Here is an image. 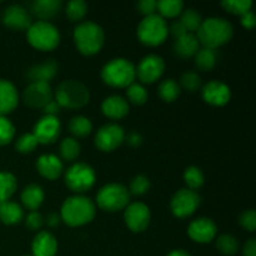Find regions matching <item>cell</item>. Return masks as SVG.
Here are the masks:
<instances>
[{"label":"cell","mask_w":256,"mask_h":256,"mask_svg":"<svg viewBox=\"0 0 256 256\" xmlns=\"http://www.w3.org/2000/svg\"><path fill=\"white\" fill-rule=\"evenodd\" d=\"M60 109H62L60 105L52 99V102H48V104L42 108V112H44V115H49V116H56L60 112Z\"/></svg>","instance_id":"cell-47"},{"label":"cell","mask_w":256,"mask_h":256,"mask_svg":"<svg viewBox=\"0 0 256 256\" xmlns=\"http://www.w3.org/2000/svg\"><path fill=\"white\" fill-rule=\"evenodd\" d=\"M32 256H55L58 252V242L49 232H38L32 244Z\"/></svg>","instance_id":"cell-20"},{"label":"cell","mask_w":256,"mask_h":256,"mask_svg":"<svg viewBox=\"0 0 256 256\" xmlns=\"http://www.w3.org/2000/svg\"><path fill=\"white\" fill-rule=\"evenodd\" d=\"M2 22L5 26L12 30H28L32 24V15L29 10L25 9L22 5H10L2 12Z\"/></svg>","instance_id":"cell-16"},{"label":"cell","mask_w":256,"mask_h":256,"mask_svg":"<svg viewBox=\"0 0 256 256\" xmlns=\"http://www.w3.org/2000/svg\"><path fill=\"white\" fill-rule=\"evenodd\" d=\"M216 50L202 48V49L198 50V52L195 54V65H196L202 72H210V70L216 65Z\"/></svg>","instance_id":"cell-28"},{"label":"cell","mask_w":256,"mask_h":256,"mask_svg":"<svg viewBox=\"0 0 256 256\" xmlns=\"http://www.w3.org/2000/svg\"><path fill=\"white\" fill-rule=\"evenodd\" d=\"M39 145L36 138L32 134H24L16 140V144H15V148L19 152H22V154H29V152H34L35 148Z\"/></svg>","instance_id":"cell-40"},{"label":"cell","mask_w":256,"mask_h":256,"mask_svg":"<svg viewBox=\"0 0 256 256\" xmlns=\"http://www.w3.org/2000/svg\"><path fill=\"white\" fill-rule=\"evenodd\" d=\"M95 182V172L90 165L78 162L65 172V184L72 192L82 194L92 189Z\"/></svg>","instance_id":"cell-9"},{"label":"cell","mask_w":256,"mask_h":256,"mask_svg":"<svg viewBox=\"0 0 256 256\" xmlns=\"http://www.w3.org/2000/svg\"><path fill=\"white\" fill-rule=\"evenodd\" d=\"M180 92V85L174 79H166L159 85V96L166 102H175L179 98Z\"/></svg>","instance_id":"cell-33"},{"label":"cell","mask_w":256,"mask_h":256,"mask_svg":"<svg viewBox=\"0 0 256 256\" xmlns=\"http://www.w3.org/2000/svg\"><path fill=\"white\" fill-rule=\"evenodd\" d=\"M222 6L228 12H232L234 15H244L245 12H250L252 6V2L250 0H225L222 2Z\"/></svg>","instance_id":"cell-38"},{"label":"cell","mask_w":256,"mask_h":256,"mask_svg":"<svg viewBox=\"0 0 256 256\" xmlns=\"http://www.w3.org/2000/svg\"><path fill=\"white\" fill-rule=\"evenodd\" d=\"M169 32H172V36H174L175 39H178V38H180V36H182V35L188 34L186 30H185V28L182 26V22H180L179 20H178V22H172V26L169 28Z\"/></svg>","instance_id":"cell-49"},{"label":"cell","mask_w":256,"mask_h":256,"mask_svg":"<svg viewBox=\"0 0 256 256\" xmlns=\"http://www.w3.org/2000/svg\"><path fill=\"white\" fill-rule=\"evenodd\" d=\"M234 29L228 20L222 18H208L202 20L196 32V38L202 48L216 50L232 40Z\"/></svg>","instance_id":"cell-1"},{"label":"cell","mask_w":256,"mask_h":256,"mask_svg":"<svg viewBox=\"0 0 256 256\" xmlns=\"http://www.w3.org/2000/svg\"><path fill=\"white\" fill-rule=\"evenodd\" d=\"M240 225L249 232H255L256 229V214L254 210H246L240 215Z\"/></svg>","instance_id":"cell-44"},{"label":"cell","mask_w":256,"mask_h":256,"mask_svg":"<svg viewBox=\"0 0 256 256\" xmlns=\"http://www.w3.org/2000/svg\"><path fill=\"white\" fill-rule=\"evenodd\" d=\"M44 192L42 188L36 184H30L22 190V202L26 209L30 212H36L40 206H42V202H44Z\"/></svg>","instance_id":"cell-26"},{"label":"cell","mask_w":256,"mask_h":256,"mask_svg":"<svg viewBox=\"0 0 256 256\" xmlns=\"http://www.w3.org/2000/svg\"><path fill=\"white\" fill-rule=\"evenodd\" d=\"M184 10V2L180 0H162V2H158L156 12H159L160 16L162 19L165 18H175L178 15L182 14Z\"/></svg>","instance_id":"cell-30"},{"label":"cell","mask_w":256,"mask_h":256,"mask_svg":"<svg viewBox=\"0 0 256 256\" xmlns=\"http://www.w3.org/2000/svg\"><path fill=\"white\" fill-rule=\"evenodd\" d=\"M240 22H242V26L246 28V29H250V30L254 29L255 22H256L254 12H252V10L248 12H245L244 15H242V19H240Z\"/></svg>","instance_id":"cell-48"},{"label":"cell","mask_w":256,"mask_h":256,"mask_svg":"<svg viewBox=\"0 0 256 256\" xmlns=\"http://www.w3.org/2000/svg\"><path fill=\"white\" fill-rule=\"evenodd\" d=\"M36 169L45 179L55 180L62 174V162L56 155L45 154L38 159Z\"/></svg>","instance_id":"cell-22"},{"label":"cell","mask_w":256,"mask_h":256,"mask_svg":"<svg viewBox=\"0 0 256 256\" xmlns=\"http://www.w3.org/2000/svg\"><path fill=\"white\" fill-rule=\"evenodd\" d=\"M180 84L184 88L185 90L190 92H194L196 90L200 89L202 86V79H200L199 75L194 72H184L180 78Z\"/></svg>","instance_id":"cell-42"},{"label":"cell","mask_w":256,"mask_h":256,"mask_svg":"<svg viewBox=\"0 0 256 256\" xmlns=\"http://www.w3.org/2000/svg\"><path fill=\"white\" fill-rule=\"evenodd\" d=\"M179 22L185 28L186 32L194 34L195 32H198L200 25H202V15L195 9H185L182 12V16H180Z\"/></svg>","instance_id":"cell-31"},{"label":"cell","mask_w":256,"mask_h":256,"mask_svg":"<svg viewBox=\"0 0 256 256\" xmlns=\"http://www.w3.org/2000/svg\"><path fill=\"white\" fill-rule=\"evenodd\" d=\"M55 102L60 108L79 109L85 106L90 100V92L86 85L78 80H65L55 92Z\"/></svg>","instance_id":"cell-5"},{"label":"cell","mask_w":256,"mask_h":256,"mask_svg":"<svg viewBox=\"0 0 256 256\" xmlns=\"http://www.w3.org/2000/svg\"><path fill=\"white\" fill-rule=\"evenodd\" d=\"M25 225L28 226V229L32 230V232L39 230L44 225V218H42V215L40 212H30L28 214L26 219H25Z\"/></svg>","instance_id":"cell-45"},{"label":"cell","mask_w":256,"mask_h":256,"mask_svg":"<svg viewBox=\"0 0 256 256\" xmlns=\"http://www.w3.org/2000/svg\"><path fill=\"white\" fill-rule=\"evenodd\" d=\"M126 140L132 146H135V148L139 146V145L142 142V138L140 136V134H138V132H130V134L128 135Z\"/></svg>","instance_id":"cell-52"},{"label":"cell","mask_w":256,"mask_h":256,"mask_svg":"<svg viewBox=\"0 0 256 256\" xmlns=\"http://www.w3.org/2000/svg\"><path fill=\"white\" fill-rule=\"evenodd\" d=\"M166 256H190L189 252H184V250H172V252H169Z\"/></svg>","instance_id":"cell-53"},{"label":"cell","mask_w":256,"mask_h":256,"mask_svg":"<svg viewBox=\"0 0 256 256\" xmlns=\"http://www.w3.org/2000/svg\"><path fill=\"white\" fill-rule=\"evenodd\" d=\"M95 212V204L89 198L75 195L65 200L60 212V218L69 226H82L94 219Z\"/></svg>","instance_id":"cell-2"},{"label":"cell","mask_w":256,"mask_h":256,"mask_svg":"<svg viewBox=\"0 0 256 256\" xmlns=\"http://www.w3.org/2000/svg\"><path fill=\"white\" fill-rule=\"evenodd\" d=\"M65 12L72 22H82L88 12V4L82 0H72L66 4Z\"/></svg>","instance_id":"cell-35"},{"label":"cell","mask_w":256,"mask_h":256,"mask_svg":"<svg viewBox=\"0 0 256 256\" xmlns=\"http://www.w3.org/2000/svg\"><path fill=\"white\" fill-rule=\"evenodd\" d=\"M150 210L142 202H132L125 208V224L132 232H142L146 230L150 222Z\"/></svg>","instance_id":"cell-14"},{"label":"cell","mask_w":256,"mask_h":256,"mask_svg":"<svg viewBox=\"0 0 256 256\" xmlns=\"http://www.w3.org/2000/svg\"><path fill=\"white\" fill-rule=\"evenodd\" d=\"M136 78L135 66L130 60L116 58L110 60L102 69V79L112 88H128Z\"/></svg>","instance_id":"cell-4"},{"label":"cell","mask_w":256,"mask_h":256,"mask_svg":"<svg viewBox=\"0 0 256 256\" xmlns=\"http://www.w3.org/2000/svg\"><path fill=\"white\" fill-rule=\"evenodd\" d=\"M28 42L32 48L42 52L54 50L60 42L59 30L49 22H36L26 30Z\"/></svg>","instance_id":"cell-6"},{"label":"cell","mask_w":256,"mask_h":256,"mask_svg":"<svg viewBox=\"0 0 256 256\" xmlns=\"http://www.w3.org/2000/svg\"><path fill=\"white\" fill-rule=\"evenodd\" d=\"M216 248L222 254L232 256L236 254L238 249H239V242H238L236 238H234L232 235L225 234L218 238Z\"/></svg>","instance_id":"cell-37"},{"label":"cell","mask_w":256,"mask_h":256,"mask_svg":"<svg viewBox=\"0 0 256 256\" xmlns=\"http://www.w3.org/2000/svg\"><path fill=\"white\" fill-rule=\"evenodd\" d=\"M60 155L66 162H72L76 159L80 154V144L74 138H66L62 142L59 148Z\"/></svg>","instance_id":"cell-34"},{"label":"cell","mask_w":256,"mask_h":256,"mask_svg":"<svg viewBox=\"0 0 256 256\" xmlns=\"http://www.w3.org/2000/svg\"><path fill=\"white\" fill-rule=\"evenodd\" d=\"M44 222H46L50 228H55L60 224V222H62V218H60V214H56V212H50Z\"/></svg>","instance_id":"cell-51"},{"label":"cell","mask_w":256,"mask_h":256,"mask_svg":"<svg viewBox=\"0 0 256 256\" xmlns=\"http://www.w3.org/2000/svg\"><path fill=\"white\" fill-rule=\"evenodd\" d=\"M169 34L166 20L160 15L154 14L145 16L138 26V38L148 46H158L162 44Z\"/></svg>","instance_id":"cell-7"},{"label":"cell","mask_w":256,"mask_h":256,"mask_svg":"<svg viewBox=\"0 0 256 256\" xmlns=\"http://www.w3.org/2000/svg\"><path fill=\"white\" fill-rule=\"evenodd\" d=\"M25 256H28V255H25Z\"/></svg>","instance_id":"cell-54"},{"label":"cell","mask_w":256,"mask_h":256,"mask_svg":"<svg viewBox=\"0 0 256 256\" xmlns=\"http://www.w3.org/2000/svg\"><path fill=\"white\" fill-rule=\"evenodd\" d=\"M149 189L150 180L144 175H138L130 182L129 192L132 195H136V196H140V195H144L145 192H149Z\"/></svg>","instance_id":"cell-43"},{"label":"cell","mask_w":256,"mask_h":256,"mask_svg":"<svg viewBox=\"0 0 256 256\" xmlns=\"http://www.w3.org/2000/svg\"><path fill=\"white\" fill-rule=\"evenodd\" d=\"M199 40H198L195 34H188L182 35V36L178 38L174 42V52L182 59H189V58L195 56L199 48Z\"/></svg>","instance_id":"cell-25"},{"label":"cell","mask_w":256,"mask_h":256,"mask_svg":"<svg viewBox=\"0 0 256 256\" xmlns=\"http://www.w3.org/2000/svg\"><path fill=\"white\" fill-rule=\"evenodd\" d=\"M200 196L196 192L182 189L172 196L170 208L176 218H188L195 212L200 205Z\"/></svg>","instance_id":"cell-10"},{"label":"cell","mask_w":256,"mask_h":256,"mask_svg":"<svg viewBox=\"0 0 256 256\" xmlns=\"http://www.w3.org/2000/svg\"><path fill=\"white\" fill-rule=\"evenodd\" d=\"M126 95L129 102H132L134 105H142L148 100L146 89L142 84H138V82H132V85L128 86Z\"/></svg>","instance_id":"cell-39"},{"label":"cell","mask_w":256,"mask_h":256,"mask_svg":"<svg viewBox=\"0 0 256 256\" xmlns=\"http://www.w3.org/2000/svg\"><path fill=\"white\" fill-rule=\"evenodd\" d=\"M184 182L188 185V189L198 190L204 185V174L196 166H190L184 172Z\"/></svg>","instance_id":"cell-36"},{"label":"cell","mask_w":256,"mask_h":256,"mask_svg":"<svg viewBox=\"0 0 256 256\" xmlns=\"http://www.w3.org/2000/svg\"><path fill=\"white\" fill-rule=\"evenodd\" d=\"M58 62L52 59H48L29 68L26 78L30 82H49L58 74Z\"/></svg>","instance_id":"cell-19"},{"label":"cell","mask_w":256,"mask_h":256,"mask_svg":"<svg viewBox=\"0 0 256 256\" xmlns=\"http://www.w3.org/2000/svg\"><path fill=\"white\" fill-rule=\"evenodd\" d=\"M102 114L110 119L119 120L126 116L129 112V104L126 100L120 95H112L106 98L102 104Z\"/></svg>","instance_id":"cell-24"},{"label":"cell","mask_w":256,"mask_h":256,"mask_svg":"<svg viewBox=\"0 0 256 256\" xmlns=\"http://www.w3.org/2000/svg\"><path fill=\"white\" fill-rule=\"evenodd\" d=\"M19 102L16 88L14 84L4 79H0V116H5L16 108Z\"/></svg>","instance_id":"cell-21"},{"label":"cell","mask_w":256,"mask_h":256,"mask_svg":"<svg viewBox=\"0 0 256 256\" xmlns=\"http://www.w3.org/2000/svg\"><path fill=\"white\" fill-rule=\"evenodd\" d=\"M24 218L22 206L14 202H0V220L6 225H14L20 222Z\"/></svg>","instance_id":"cell-27"},{"label":"cell","mask_w":256,"mask_h":256,"mask_svg":"<svg viewBox=\"0 0 256 256\" xmlns=\"http://www.w3.org/2000/svg\"><path fill=\"white\" fill-rule=\"evenodd\" d=\"M62 6L60 0H35L30 4V12L39 18L40 22H48L59 14Z\"/></svg>","instance_id":"cell-23"},{"label":"cell","mask_w":256,"mask_h":256,"mask_svg":"<svg viewBox=\"0 0 256 256\" xmlns=\"http://www.w3.org/2000/svg\"><path fill=\"white\" fill-rule=\"evenodd\" d=\"M165 70V62L162 56L155 54L142 58L138 68H135L136 76L144 84H152L160 79Z\"/></svg>","instance_id":"cell-13"},{"label":"cell","mask_w":256,"mask_h":256,"mask_svg":"<svg viewBox=\"0 0 256 256\" xmlns=\"http://www.w3.org/2000/svg\"><path fill=\"white\" fill-rule=\"evenodd\" d=\"M156 6L158 2L155 0H140L136 4V9L140 14L145 15V16H150V15L156 14Z\"/></svg>","instance_id":"cell-46"},{"label":"cell","mask_w":256,"mask_h":256,"mask_svg":"<svg viewBox=\"0 0 256 256\" xmlns=\"http://www.w3.org/2000/svg\"><path fill=\"white\" fill-rule=\"evenodd\" d=\"M242 255L244 256H256V242L255 239L248 240L246 244L242 249Z\"/></svg>","instance_id":"cell-50"},{"label":"cell","mask_w":256,"mask_h":256,"mask_svg":"<svg viewBox=\"0 0 256 256\" xmlns=\"http://www.w3.org/2000/svg\"><path fill=\"white\" fill-rule=\"evenodd\" d=\"M216 225L212 219H208V218H199V219L194 220L188 229L190 239L199 244H206V242H212L214 238L216 236Z\"/></svg>","instance_id":"cell-18"},{"label":"cell","mask_w":256,"mask_h":256,"mask_svg":"<svg viewBox=\"0 0 256 256\" xmlns=\"http://www.w3.org/2000/svg\"><path fill=\"white\" fill-rule=\"evenodd\" d=\"M125 132L118 124H106L98 130L95 145L102 152H112L124 142Z\"/></svg>","instance_id":"cell-12"},{"label":"cell","mask_w":256,"mask_h":256,"mask_svg":"<svg viewBox=\"0 0 256 256\" xmlns=\"http://www.w3.org/2000/svg\"><path fill=\"white\" fill-rule=\"evenodd\" d=\"M69 130L72 135L78 138H85L92 132V124L86 116L78 115L74 116L69 122Z\"/></svg>","instance_id":"cell-32"},{"label":"cell","mask_w":256,"mask_h":256,"mask_svg":"<svg viewBox=\"0 0 256 256\" xmlns=\"http://www.w3.org/2000/svg\"><path fill=\"white\" fill-rule=\"evenodd\" d=\"M16 179L12 172H0V202H8L16 190Z\"/></svg>","instance_id":"cell-29"},{"label":"cell","mask_w":256,"mask_h":256,"mask_svg":"<svg viewBox=\"0 0 256 256\" xmlns=\"http://www.w3.org/2000/svg\"><path fill=\"white\" fill-rule=\"evenodd\" d=\"M74 42L82 54H98L105 42L104 30L96 22H82L74 29Z\"/></svg>","instance_id":"cell-3"},{"label":"cell","mask_w":256,"mask_h":256,"mask_svg":"<svg viewBox=\"0 0 256 256\" xmlns=\"http://www.w3.org/2000/svg\"><path fill=\"white\" fill-rule=\"evenodd\" d=\"M15 135V128L6 116H0V146L9 144Z\"/></svg>","instance_id":"cell-41"},{"label":"cell","mask_w":256,"mask_h":256,"mask_svg":"<svg viewBox=\"0 0 256 256\" xmlns=\"http://www.w3.org/2000/svg\"><path fill=\"white\" fill-rule=\"evenodd\" d=\"M62 124L58 116H49L44 115L39 122L35 124L32 135L36 138L39 144L49 145L52 144L59 138Z\"/></svg>","instance_id":"cell-15"},{"label":"cell","mask_w":256,"mask_h":256,"mask_svg":"<svg viewBox=\"0 0 256 256\" xmlns=\"http://www.w3.org/2000/svg\"><path fill=\"white\" fill-rule=\"evenodd\" d=\"M130 192L124 185L108 184L99 190L96 195L98 206L105 212H114L125 209L129 205Z\"/></svg>","instance_id":"cell-8"},{"label":"cell","mask_w":256,"mask_h":256,"mask_svg":"<svg viewBox=\"0 0 256 256\" xmlns=\"http://www.w3.org/2000/svg\"><path fill=\"white\" fill-rule=\"evenodd\" d=\"M52 100L49 82H30L22 92V102L30 109H42Z\"/></svg>","instance_id":"cell-11"},{"label":"cell","mask_w":256,"mask_h":256,"mask_svg":"<svg viewBox=\"0 0 256 256\" xmlns=\"http://www.w3.org/2000/svg\"><path fill=\"white\" fill-rule=\"evenodd\" d=\"M202 99L212 106H224L230 102L232 92L225 82L219 80H212L202 89Z\"/></svg>","instance_id":"cell-17"}]
</instances>
